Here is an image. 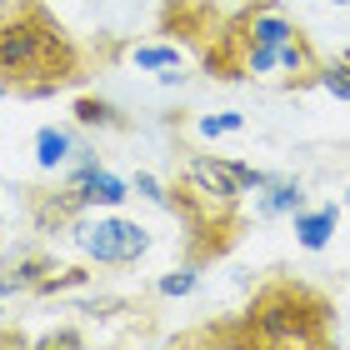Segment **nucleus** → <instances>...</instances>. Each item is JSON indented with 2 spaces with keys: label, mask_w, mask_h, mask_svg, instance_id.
Here are the masks:
<instances>
[{
  "label": "nucleus",
  "mask_w": 350,
  "mask_h": 350,
  "mask_svg": "<svg viewBox=\"0 0 350 350\" xmlns=\"http://www.w3.org/2000/svg\"><path fill=\"white\" fill-rule=\"evenodd\" d=\"M280 60H285L295 75H321V60H315V51L306 45V36H291V40H285V45H280Z\"/></svg>",
  "instance_id": "nucleus-7"
},
{
  "label": "nucleus",
  "mask_w": 350,
  "mask_h": 350,
  "mask_svg": "<svg viewBox=\"0 0 350 350\" xmlns=\"http://www.w3.org/2000/svg\"><path fill=\"white\" fill-rule=\"evenodd\" d=\"M190 285H196V275H190V270H180V275H165V280H161V295H185Z\"/></svg>",
  "instance_id": "nucleus-14"
},
{
  "label": "nucleus",
  "mask_w": 350,
  "mask_h": 350,
  "mask_svg": "<svg viewBox=\"0 0 350 350\" xmlns=\"http://www.w3.org/2000/svg\"><path fill=\"white\" fill-rule=\"evenodd\" d=\"M345 60H350V55H345Z\"/></svg>",
  "instance_id": "nucleus-18"
},
{
  "label": "nucleus",
  "mask_w": 350,
  "mask_h": 350,
  "mask_svg": "<svg viewBox=\"0 0 350 350\" xmlns=\"http://www.w3.org/2000/svg\"><path fill=\"white\" fill-rule=\"evenodd\" d=\"M75 120H81V125H116L110 105L105 100H90V95H85V100H75Z\"/></svg>",
  "instance_id": "nucleus-12"
},
{
  "label": "nucleus",
  "mask_w": 350,
  "mask_h": 350,
  "mask_svg": "<svg viewBox=\"0 0 350 350\" xmlns=\"http://www.w3.org/2000/svg\"><path fill=\"white\" fill-rule=\"evenodd\" d=\"M81 75V51L40 0H0V90L51 95Z\"/></svg>",
  "instance_id": "nucleus-1"
},
{
  "label": "nucleus",
  "mask_w": 350,
  "mask_h": 350,
  "mask_svg": "<svg viewBox=\"0 0 350 350\" xmlns=\"http://www.w3.org/2000/svg\"><path fill=\"white\" fill-rule=\"evenodd\" d=\"M135 185H140V190H146V196H150V200H165V196H161V185H155V180H150V175H135Z\"/></svg>",
  "instance_id": "nucleus-16"
},
{
  "label": "nucleus",
  "mask_w": 350,
  "mask_h": 350,
  "mask_svg": "<svg viewBox=\"0 0 350 350\" xmlns=\"http://www.w3.org/2000/svg\"><path fill=\"white\" fill-rule=\"evenodd\" d=\"M270 175L250 170V165H235V161H205V155H196L190 161V185H200L211 200L220 205H235V196L241 190H265Z\"/></svg>",
  "instance_id": "nucleus-4"
},
{
  "label": "nucleus",
  "mask_w": 350,
  "mask_h": 350,
  "mask_svg": "<svg viewBox=\"0 0 350 350\" xmlns=\"http://www.w3.org/2000/svg\"><path fill=\"white\" fill-rule=\"evenodd\" d=\"M325 315H330V306L315 291H306L295 280H275L250 306V336L270 340V345H321Z\"/></svg>",
  "instance_id": "nucleus-2"
},
{
  "label": "nucleus",
  "mask_w": 350,
  "mask_h": 350,
  "mask_svg": "<svg viewBox=\"0 0 350 350\" xmlns=\"http://www.w3.org/2000/svg\"><path fill=\"white\" fill-rule=\"evenodd\" d=\"M321 85L336 95V100H350V60H336V66L321 70Z\"/></svg>",
  "instance_id": "nucleus-11"
},
{
  "label": "nucleus",
  "mask_w": 350,
  "mask_h": 350,
  "mask_svg": "<svg viewBox=\"0 0 350 350\" xmlns=\"http://www.w3.org/2000/svg\"><path fill=\"white\" fill-rule=\"evenodd\" d=\"M265 190H270L265 205H260L265 215H275V211H300V185H295V180H265Z\"/></svg>",
  "instance_id": "nucleus-8"
},
{
  "label": "nucleus",
  "mask_w": 350,
  "mask_h": 350,
  "mask_svg": "<svg viewBox=\"0 0 350 350\" xmlns=\"http://www.w3.org/2000/svg\"><path fill=\"white\" fill-rule=\"evenodd\" d=\"M330 5H350V0H330Z\"/></svg>",
  "instance_id": "nucleus-17"
},
{
  "label": "nucleus",
  "mask_w": 350,
  "mask_h": 350,
  "mask_svg": "<svg viewBox=\"0 0 350 350\" xmlns=\"http://www.w3.org/2000/svg\"><path fill=\"white\" fill-rule=\"evenodd\" d=\"M135 66H146V70H175V66H180V51H170V45H146V51H135Z\"/></svg>",
  "instance_id": "nucleus-10"
},
{
  "label": "nucleus",
  "mask_w": 350,
  "mask_h": 350,
  "mask_svg": "<svg viewBox=\"0 0 350 350\" xmlns=\"http://www.w3.org/2000/svg\"><path fill=\"white\" fill-rule=\"evenodd\" d=\"M330 230H336V205H325V211L295 220V235H300V245H306V250H321L330 241Z\"/></svg>",
  "instance_id": "nucleus-6"
},
{
  "label": "nucleus",
  "mask_w": 350,
  "mask_h": 350,
  "mask_svg": "<svg viewBox=\"0 0 350 350\" xmlns=\"http://www.w3.org/2000/svg\"><path fill=\"white\" fill-rule=\"evenodd\" d=\"M200 131H205V135H226V131H241V116H211V120H200Z\"/></svg>",
  "instance_id": "nucleus-13"
},
{
  "label": "nucleus",
  "mask_w": 350,
  "mask_h": 350,
  "mask_svg": "<svg viewBox=\"0 0 350 350\" xmlns=\"http://www.w3.org/2000/svg\"><path fill=\"white\" fill-rule=\"evenodd\" d=\"M40 345H81V336H75V330H55V336H45Z\"/></svg>",
  "instance_id": "nucleus-15"
},
{
  "label": "nucleus",
  "mask_w": 350,
  "mask_h": 350,
  "mask_svg": "<svg viewBox=\"0 0 350 350\" xmlns=\"http://www.w3.org/2000/svg\"><path fill=\"white\" fill-rule=\"evenodd\" d=\"M60 211H81V205H120L125 200V180H116V175H105L100 165H81L75 170V180L60 190Z\"/></svg>",
  "instance_id": "nucleus-5"
},
{
  "label": "nucleus",
  "mask_w": 350,
  "mask_h": 350,
  "mask_svg": "<svg viewBox=\"0 0 350 350\" xmlns=\"http://www.w3.org/2000/svg\"><path fill=\"white\" fill-rule=\"evenodd\" d=\"M81 250L105 265H131L135 256L150 250V230L135 220H95L90 230H81Z\"/></svg>",
  "instance_id": "nucleus-3"
},
{
  "label": "nucleus",
  "mask_w": 350,
  "mask_h": 350,
  "mask_svg": "<svg viewBox=\"0 0 350 350\" xmlns=\"http://www.w3.org/2000/svg\"><path fill=\"white\" fill-rule=\"evenodd\" d=\"M70 155V135L66 131H40L36 135V161L40 165H60Z\"/></svg>",
  "instance_id": "nucleus-9"
}]
</instances>
